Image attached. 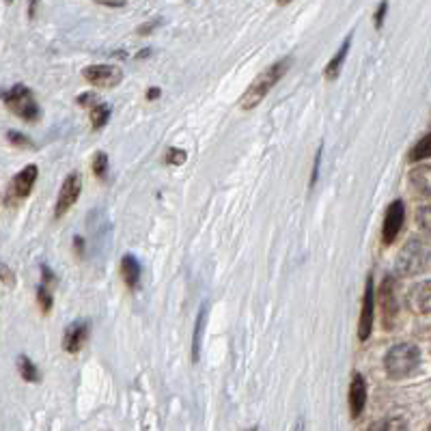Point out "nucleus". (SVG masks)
Returning a JSON list of instances; mask_svg holds the SVG:
<instances>
[{
	"label": "nucleus",
	"mask_w": 431,
	"mask_h": 431,
	"mask_svg": "<svg viewBox=\"0 0 431 431\" xmlns=\"http://www.w3.org/2000/svg\"><path fill=\"white\" fill-rule=\"evenodd\" d=\"M88 333H91V323L86 319H78V321H71L69 326L65 328L63 333V350L67 354H78L86 339H88Z\"/></svg>",
	"instance_id": "11"
},
{
	"label": "nucleus",
	"mask_w": 431,
	"mask_h": 431,
	"mask_svg": "<svg viewBox=\"0 0 431 431\" xmlns=\"http://www.w3.org/2000/svg\"><path fill=\"white\" fill-rule=\"evenodd\" d=\"M82 78L99 88H113L123 80V69L119 65H111V63H101V65H88L82 71Z\"/></svg>",
	"instance_id": "5"
},
{
	"label": "nucleus",
	"mask_w": 431,
	"mask_h": 431,
	"mask_svg": "<svg viewBox=\"0 0 431 431\" xmlns=\"http://www.w3.org/2000/svg\"><path fill=\"white\" fill-rule=\"evenodd\" d=\"M403 220H405V205L403 201H392L386 209L384 216V227H382V238L384 244H392L399 235V231L403 229Z\"/></svg>",
	"instance_id": "10"
},
{
	"label": "nucleus",
	"mask_w": 431,
	"mask_h": 431,
	"mask_svg": "<svg viewBox=\"0 0 431 431\" xmlns=\"http://www.w3.org/2000/svg\"><path fill=\"white\" fill-rule=\"evenodd\" d=\"M350 46H352V35L343 41V46H341V48L337 50V54L328 61L326 69H323V78H326L328 82H335V80L341 76V67H343V63H345V59H348Z\"/></svg>",
	"instance_id": "15"
},
{
	"label": "nucleus",
	"mask_w": 431,
	"mask_h": 431,
	"mask_svg": "<svg viewBox=\"0 0 431 431\" xmlns=\"http://www.w3.org/2000/svg\"><path fill=\"white\" fill-rule=\"evenodd\" d=\"M295 431H302V429H300V427H298V429H295Z\"/></svg>",
	"instance_id": "35"
},
{
	"label": "nucleus",
	"mask_w": 431,
	"mask_h": 431,
	"mask_svg": "<svg viewBox=\"0 0 431 431\" xmlns=\"http://www.w3.org/2000/svg\"><path fill=\"white\" fill-rule=\"evenodd\" d=\"M377 300H380V306H382V321H384V328L390 330L395 326V319H397V313H399V306H397V298H395V280L390 276H386L382 280V287L377 291Z\"/></svg>",
	"instance_id": "9"
},
{
	"label": "nucleus",
	"mask_w": 431,
	"mask_h": 431,
	"mask_svg": "<svg viewBox=\"0 0 431 431\" xmlns=\"http://www.w3.org/2000/svg\"><path fill=\"white\" fill-rule=\"evenodd\" d=\"M3 101L16 117L24 119L29 123H35L41 117V108H39L33 91L24 84H16L7 93H3Z\"/></svg>",
	"instance_id": "3"
},
{
	"label": "nucleus",
	"mask_w": 431,
	"mask_h": 431,
	"mask_svg": "<svg viewBox=\"0 0 431 431\" xmlns=\"http://www.w3.org/2000/svg\"><path fill=\"white\" fill-rule=\"evenodd\" d=\"M287 3H291V0H278V5H287Z\"/></svg>",
	"instance_id": "34"
},
{
	"label": "nucleus",
	"mask_w": 431,
	"mask_h": 431,
	"mask_svg": "<svg viewBox=\"0 0 431 431\" xmlns=\"http://www.w3.org/2000/svg\"><path fill=\"white\" fill-rule=\"evenodd\" d=\"M41 278H44V283L41 285H46V287H50L52 289V285L56 283V276L52 274V270L50 268H46V265H41Z\"/></svg>",
	"instance_id": "30"
},
{
	"label": "nucleus",
	"mask_w": 431,
	"mask_h": 431,
	"mask_svg": "<svg viewBox=\"0 0 431 431\" xmlns=\"http://www.w3.org/2000/svg\"><path fill=\"white\" fill-rule=\"evenodd\" d=\"M160 95H162V91H160V88H158V86H153V88H149V91H147V99H149V101H153V99H158V97H160Z\"/></svg>",
	"instance_id": "33"
},
{
	"label": "nucleus",
	"mask_w": 431,
	"mask_h": 431,
	"mask_svg": "<svg viewBox=\"0 0 431 431\" xmlns=\"http://www.w3.org/2000/svg\"><path fill=\"white\" fill-rule=\"evenodd\" d=\"M429 259H431V246L425 240L414 238L401 248L397 257V272L401 276H414L425 270Z\"/></svg>",
	"instance_id": "4"
},
{
	"label": "nucleus",
	"mask_w": 431,
	"mask_h": 431,
	"mask_svg": "<svg viewBox=\"0 0 431 431\" xmlns=\"http://www.w3.org/2000/svg\"><path fill=\"white\" fill-rule=\"evenodd\" d=\"M97 101H99V99H97L95 93H82V95H78V103H80V106H88V108H91V106H95Z\"/></svg>",
	"instance_id": "29"
},
{
	"label": "nucleus",
	"mask_w": 431,
	"mask_h": 431,
	"mask_svg": "<svg viewBox=\"0 0 431 431\" xmlns=\"http://www.w3.org/2000/svg\"><path fill=\"white\" fill-rule=\"evenodd\" d=\"M369 431H407V422L401 416H386L382 420L371 422Z\"/></svg>",
	"instance_id": "18"
},
{
	"label": "nucleus",
	"mask_w": 431,
	"mask_h": 431,
	"mask_svg": "<svg viewBox=\"0 0 431 431\" xmlns=\"http://www.w3.org/2000/svg\"><path fill=\"white\" fill-rule=\"evenodd\" d=\"M289 67H291V59L285 56V59L276 61L274 65H270L268 69H263V71L255 78V82L244 91V95H242V99H240V108H242V111H253V108H257V106L268 97V93L280 82V78L287 73Z\"/></svg>",
	"instance_id": "1"
},
{
	"label": "nucleus",
	"mask_w": 431,
	"mask_h": 431,
	"mask_svg": "<svg viewBox=\"0 0 431 431\" xmlns=\"http://www.w3.org/2000/svg\"><path fill=\"white\" fill-rule=\"evenodd\" d=\"M367 405V382L360 373H354L350 384V414L352 418H360Z\"/></svg>",
	"instance_id": "13"
},
{
	"label": "nucleus",
	"mask_w": 431,
	"mask_h": 431,
	"mask_svg": "<svg viewBox=\"0 0 431 431\" xmlns=\"http://www.w3.org/2000/svg\"><path fill=\"white\" fill-rule=\"evenodd\" d=\"M429 431H431V427H429Z\"/></svg>",
	"instance_id": "36"
},
{
	"label": "nucleus",
	"mask_w": 431,
	"mask_h": 431,
	"mask_svg": "<svg viewBox=\"0 0 431 431\" xmlns=\"http://www.w3.org/2000/svg\"><path fill=\"white\" fill-rule=\"evenodd\" d=\"M80 194H82V177H80V173H69L61 186L59 196H56L54 218H63V216L78 203Z\"/></svg>",
	"instance_id": "7"
},
{
	"label": "nucleus",
	"mask_w": 431,
	"mask_h": 431,
	"mask_svg": "<svg viewBox=\"0 0 431 431\" xmlns=\"http://www.w3.org/2000/svg\"><path fill=\"white\" fill-rule=\"evenodd\" d=\"M416 223H418V227H420L425 233L431 235V205L418 207V211H416Z\"/></svg>",
	"instance_id": "24"
},
{
	"label": "nucleus",
	"mask_w": 431,
	"mask_h": 431,
	"mask_svg": "<svg viewBox=\"0 0 431 431\" xmlns=\"http://www.w3.org/2000/svg\"><path fill=\"white\" fill-rule=\"evenodd\" d=\"M37 302H39V306H41L44 313H50V310H52V304H54L52 289L46 287V285H39V287H37Z\"/></svg>",
	"instance_id": "23"
},
{
	"label": "nucleus",
	"mask_w": 431,
	"mask_h": 431,
	"mask_svg": "<svg viewBox=\"0 0 431 431\" xmlns=\"http://www.w3.org/2000/svg\"><path fill=\"white\" fill-rule=\"evenodd\" d=\"M88 117H91L93 130H101L108 123V119H111V106L103 103V101H97L95 106H91V115Z\"/></svg>",
	"instance_id": "19"
},
{
	"label": "nucleus",
	"mask_w": 431,
	"mask_h": 431,
	"mask_svg": "<svg viewBox=\"0 0 431 431\" xmlns=\"http://www.w3.org/2000/svg\"><path fill=\"white\" fill-rule=\"evenodd\" d=\"M418 362H420V350L414 343H397L384 356V369L392 380H403L412 375Z\"/></svg>",
	"instance_id": "2"
},
{
	"label": "nucleus",
	"mask_w": 431,
	"mask_h": 431,
	"mask_svg": "<svg viewBox=\"0 0 431 431\" xmlns=\"http://www.w3.org/2000/svg\"><path fill=\"white\" fill-rule=\"evenodd\" d=\"M0 283H5L7 287H14V285H16V276H14V272L9 270V265H5V263H0Z\"/></svg>",
	"instance_id": "28"
},
{
	"label": "nucleus",
	"mask_w": 431,
	"mask_h": 431,
	"mask_svg": "<svg viewBox=\"0 0 431 431\" xmlns=\"http://www.w3.org/2000/svg\"><path fill=\"white\" fill-rule=\"evenodd\" d=\"M410 181L420 194L431 196V164H420V166L412 168Z\"/></svg>",
	"instance_id": "16"
},
{
	"label": "nucleus",
	"mask_w": 431,
	"mask_h": 431,
	"mask_svg": "<svg viewBox=\"0 0 431 431\" xmlns=\"http://www.w3.org/2000/svg\"><path fill=\"white\" fill-rule=\"evenodd\" d=\"M7 138H9V143L16 145V147H33V143H31L24 134H20V132H9Z\"/></svg>",
	"instance_id": "27"
},
{
	"label": "nucleus",
	"mask_w": 431,
	"mask_h": 431,
	"mask_svg": "<svg viewBox=\"0 0 431 431\" xmlns=\"http://www.w3.org/2000/svg\"><path fill=\"white\" fill-rule=\"evenodd\" d=\"M37 177H39V168L35 164H29L24 166L14 179H11V186H9V192H7V201L9 203H18L22 198H26L35 183H37Z\"/></svg>",
	"instance_id": "8"
},
{
	"label": "nucleus",
	"mask_w": 431,
	"mask_h": 431,
	"mask_svg": "<svg viewBox=\"0 0 431 431\" xmlns=\"http://www.w3.org/2000/svg\"><path fill=\"white\" fill-rule=\"evenodd\" d=\"M373 321H375V287L373 276H367L365 293H362V310L358 317V341H369L373 333Z\"/></svg>",
	"instance_id": "6"
},
{
	"label": "nucleus",
	"mask_w": 431,
	"mask_h": 431,
	"mask_svg": "<svg viewBox=\"0 0 431 431\" xmlns=\"http://www.w3.org/2000/svg\"><path fill=\"white\" fill-rule=\"evenodd\" d=\"M186 160H188V151L186 149L171 147L168 153H166V164H171V166H181V164H186Z\"/></svg>",
	"instance_id": "25"
},
{
	"label": "nucleus",
	"mask_w": 431,
	"mask_h": 431,
	"mask_svg": "<svg viewBox=\"0 0 431 431\" xmlns=\"http://www.w3.org/2000/svg\"><path fill=\"white\" fill-rule=\"evenodd\" d=\"M407 306L418 315L431 313V278L422 280V283H416L407 291Z\"/></svg>",
	"instance_id": "12"
},
{
	"label": "nucleus",
	"mask_w": 431,
	"mask_h": 431,
	"mask_svg": "<svg viewBox=\"0 0 431 431\" xmlns=\"http://www.w3.org/2000/svg\"><path fill=\"white\" fill-rule=\"evenodd\" d=\"M386 9H388V3L384 0V3L377 7V11H375V29H382V24H384V16H386Z\"/></svg>",
	"instance_id": "31"
},
{
	"label": "nucleus",
	"mask_w": 431,
	"mask_h": 431,
	"mask_svg": "<svg viewBox=\"0 0 431 431\" xmlns=\"http://www.w3.org/2000/svg\"><path fill=\"white\" fill-rule=\"evenodd\" d=\"M321 153H323V149L319 147L317 153H315V160H313V173H310L308 188H315V186H317V179H319V166H321Z\"/></svg>",
	"instance_id": "26"
},
{
	"label": "nucleus",
	"mask_w": 431,
	"mask_h": 431,
	"mask_svg": "<svg viewBox=\"0 0 431 431\" xmlns=\"http://www.w3.org/2000/svg\"><path fill=\"white\" fill-rule=\"evenodd\" d=\"M203 321H205V308H201L198 317H196V326H194V337H192V360H198V348H201V330H203Z\"/></svg>",
	"instance_id": "22"
},
{
	"label": "nucleus",
	"mask_w": 431,
	"mask_h": 431,
	"mask_svg": "<svg viewBox=\"0 0 431 431\" xmlns=\"http://www.w3.org/2000/svg\"><path fill=\"white\" fill-rule=\"evenodd\" d=\"M16 365H18V373L22 375L24 382H33V384H37V382L41 380V373H39L37 365H35L29 356L20 354L18 360H16Z\"/></svg>",
	"instance_id": "17"
},
{
	"label": "nucleus",
	"mask_w": 431,
	"mask_h": 431,
	"mask_svg": "<svg viewBox=\"0 0 431 431\" xmlns=\"http://www.w3.org/2000/svg\"><path fill=\"white\" fill-rule=\"evenodd\" d=\"M93 175L99 179V181H106L108 179V156L103 151H99L95 158H93Z\"/></svg>",
	"instance_id": "21"
},
{
	"label": "nucleus",
	"mask_w": 431,
	"mask_h": 431,
	"mask_svg": "<svg viewBox=\"0 0 431 431\" xmlns=\"http://www.w3.org/2000/svg\"><path fill=\"white\" fill-rule=\"evenodd\" d=\"M427 158H431V134L422 136L410 151L412 162H420V160H427Z\"/></svg>",
	"instance_id": "20"
},
{
	"label": "nucleus",
	"mask_w": 431,
	"mask_h": 431,
	"mask_svg": "<svg viewBox=\"0 0 431 431\" xmlns=\"http://www.w3.org/2000/svg\"><path fill=\"white\" fill-rule=\"evenodd\" d=\"M121 278L128 285V289H132V291L138 289V285H141V263L130 253L123 255V259H121Z\"/></svg>",
	"instance_id": "14"
},
{
	"label": "nucleus",
	"mask_w": 431,
	"mask_h": 431,
	"mask_svg": "<svg viewBox=\"0 0 431 431\" xmlns=\"http://www.w3.org/2000/svg\"><path fill=\"white\" fill-rule=\"evenodd\" d=\"M73 248H76L78 257H82V253H84V240H82L80 235H76V238H73Z\"/></svg>",
	"instance_id": "32"
}]
</instances>
